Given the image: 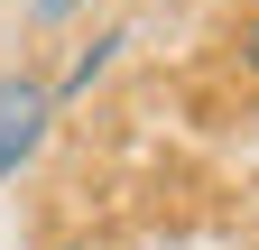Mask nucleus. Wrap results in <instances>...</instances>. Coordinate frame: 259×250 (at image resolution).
Segmentation results:
<instances>
[{
	"label": "nucleus",
	"mask_w": 259,
	"mask_h": 250,
	"mask_svg": "<svg viewBox=\"0 0 259 250\" xmlns=\"http://www.w3.org/2000/svg\"><path fill=\"white\" fill-rule=\"evenodd\" d=\"M47 111H56V93H47L37 74H0V176H19L28 158H37Z\"/></svg>",
	"instance_id": "obj_1"
},
{
	"label": "nucleus",
	"mask_w": 259,
	"mask_h": 250,
	"mask_svg": "<svg viewBox=\"0 0 259 250\" xmlns=\"http://www.w3.org/2000/svg\"><path fill=\"white\" fill-rule=\"evenodd\" d=\"M65 10H83V0H37V19H65Z\"/></svg>",
	"instance_id": "obj_4"
},
{
	"label": "nucleus",
	"mask_w": 259,
	"mask_h": 250,
	"mask_svg": "<svg viewBox=\"0 0 259 250\" xmlns=\"http://www.w3.org/2000/svg\"><path fill=\"white\" fill-rule=\"evenodd\" d=\"M120 47H130V37H120V28H102V37H93V47L74 56V65H65V93H93V74H102V65H111V56H120Z\"/></svg>",
	"instance_id": "obj_2"
},
{
	"label": "nucleus",
	"mask_w": 259,
	"mask_h": 250,
	"mask_svg": "<svg viewBox=\"0 0 259 250\" xmlns=\"http://www.w3.org/2000/svg\"><path fill=\"white\" fill-rule=\"evenodd\" d=\"M241 65H250V74H259V19H250V28H241Z\"/></svg>",
	"instance_id": "obj_3"
}]
</instances>
